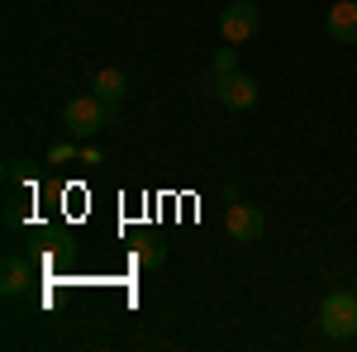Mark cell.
<instances>
[{
  "label": "cell",
  "instance_id": "obj_6",
  "mask_svg": "<svg viewBox=\"0 0 357 352\" xmlns=\"http://www.w3.org/2000/svg\"><path fill=\"white\" fill-rule=\"evenodd\" d=\"M324 29H329V38H338V43H357V0H338L329 15H324Z\"/></svg>",
  "mask_w": 357,
  "mask_h": 352
},
{
  "label": "cell",
  "instance_id": "obj_8",
  "mask_svg": "<svg viewBox=\"0 0 357 352\" xmlns=\"http://www.w3.org/2000/svg\"><path fill=\"white\" fill-rule=\"evenodd\" d=\"M91 91H96L100 100H110V105H119V100L129 95V77H124L119 67H100V72H96V82H91Z\"/></svg>",
  "mask_w": 357,
  "mask_h": 352
},
{
  "label": "cell",
  "instance_id": "obj_5",
  "mask_svg": "<svg viewBox=\"0 0 357 352\" xmlns=\"http://www.w3.org/2000/svg\"><path fill=\"white\" fill-rule=\"evenodd\" d=\"M215 95H220L224 109H252L257 105V82L243 77V72H229V77L215 82Z\"/></svg>",
  "mask_w": 357,
  "mask_h": 352
},
{
  "label": "cell",
  "instance_id": "obj_7",
  "mask_svg": "<svg viewBox=\"0 0 357 352\" xmlns=\"http://www.w3.org/2000/svg\"><path fill=\"white\" fill-rule=\"evenodd\" d=\"M29 281H33L29 262L20 257V252H5V267H0V291H5V296H24Z\"/></svg>",
  "mask_w": 357,
  "mask_h": 352
},
{
  "label": "cell",
  "instance_id": "obj_1",
  "mask_svg": "<svg viewBox=\"0 0 357 352\" xmlns=\"http://www.w3.org/2000/svg\"><path fill=\"white\" fill-rule=\"evenodd\" d=\"M110 119H114V105H110V100H100L96 91H91V95H72L67 109H62L67 134H77V138H96Z\"/></svg>",
  "mask_w": 357,
  "mask_h": 352
},
{
  "label": "cell",
  "instance_id": "obj_2",
  "mask_svg": "<svg viewBox=\"0 0 357 352\" xmlns=\"http://www.w3.org/2000/svg\"><path fill=\"white\" fill-rule=\"evenodd\" d=\"M319 328L329 333L333 343L353 338L357 333V291H329L319 305Z\"/></svg>",
  "mask_w": 357,
  "mask_h": 352
},
{
  "label": "cell",
  "instance_id": "obj_10",
  "mask_svg": "<svg viewBox=\"0 0 357 352\" xmlns=\"http://www.w3.org/2000/svg\"><path fill=\"white\" fill-rule=\"evenodd\" d=\"M162 257H167V247L158 243V238H148V243L138 247V262H143V267H162Z\"/></svg>",
  "mask_w": 357,
  "mask_h": 352
},
{
  "label": "cell",
  "instance_id": "obj_3",
  "mask_svg": "<svg viewBox=\"0 0 357 352\" xmlns=\"http://www.w3.org/2000/svg\"><path fill=\"white\" fill-rule=\"evenodd\" d=\"M257 24H262L257 5H252V0H234V5H229V10L220 15V38L238 48V43H248V38L257 33Z\"/></svg>",
  "mask_w": 357,
  "mask_h": 352
},
{
  "label": "cell",
  "instance_id": "obj_4",
  "mask_svg": "<svg viewBox=\"0 0 357 352\" xmlns=\"http://www.w3.org/2000/svg\"><path fill=\"white\" fill-rule=\"evenodd\" d=\"M224 234H229L234 243H257V238L267 234V215H262L257 205L234 200V205H229V215H224Z\"/></svg>",
  "mask_w": 357,
  "mask_h": 352
},
{
  "label": "cell",
  "instance_id": "obj_11",
  "mask_svg": "<svg viewBox=\"0 0 357 352\" xmlns=\"http://www.w3.org/2000/svg\"><path fill=\"white\" fill-rule=\"evenodd\" d=\"M353 291H357V281H353Z\"/></svg>",
  "mask_w": 357,
  "mask_h": 352
},
{
  "label": "cell",
  "instance_id": "obj_9",
  "mask_svg": "<svg viewBox=\"0 0 357 352\" xmlns=\"http://www.w3.org/2000/svg\"><path fill=\"white\" fill-rule=\"evenodd\" d=\"M229 72H238V53H234V43H224L220 53H215V77H229Z\"/></svg>",
  "mask_w": 357,
  "mask_h": 352
}]
</instances>
